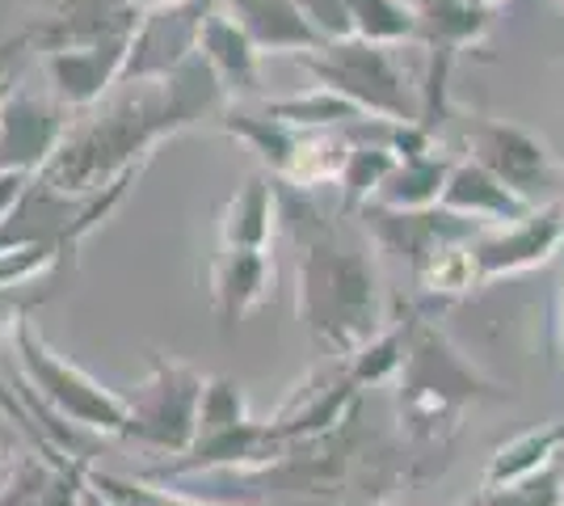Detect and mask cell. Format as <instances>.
<instances>
[{
  "mask_svg": "<svg viewBox=\"0 0 564 506\" xmlns=\"http://www.w3.org/2000/svg\"><path fill=\"white\" fill-rule=\"evenodd\" d=\"M249 422V397L245 388L236 385L232 376H207L203 385V401H198V427H194V439L215 431H228V427H240Z\"/></svg>",
  "mask_w": 564,
  "mask_h": 506,
  "instance_id": "32",
  "label": "cell"
},
{
  "mask_svg": "<svg viewBox=\"0 0 564 506\" xmlns=\"http://www.w3.org/2000/svg\"><path fill=\"white\" fill-rule=\"evenodd\" d=\"M219 9V0H182L165 9H148L131 34V51L122 64L118 85H140V80H161L182 60L198 51V30Z\"/></svg>",
  "mask_w": 564,
  "mask_h": 506,
  "instance_id": "11",
  "label": "cell"
},
{
  "mask_svg": "<svg viewBox=\"0 0 564 506\" xmlns=\"http://www.w3.org/2000/svg\"><path fill=\"white\" fill-rule=\"evenodd\" d=\"M547 337H552V359H556L564 376V283L556 291V300H552V313H547Z\"/></svg>",
  "mask_w": 564,
  "mask_h": 506,
  "instance_id": "37",
  "label": "cell"
},
{
  "mask_svg": "<svg viewBox=\"0 0 564 506\" xmlns=\"http://www.w3.org/2000/svg\"><path fill=\"white\" fill-rule=\"evenodd\" d=\"M51 4H55V0H51Z\"/></svg>",
  "mask_w": 564,
  "mask_h": 506,
  "instance_id": "45",
  "label": "cell"
},
{
  "mask_svg": "<svg viewBox=\"0 0 564 506\" xmlns=\"http://www.w3.org/2000/svg\"><path fill=\"white\" fill-rule=\"evenodd\" d=\"M561 4H564V0H561Z\"/></svg>",
  "mask_w": 564,
  "mask_h": 506,
  "instance_id": "46",
  "label": "cell"
},
{
  "mask_svg": "<svg viewBox=\"0 0 564 506\" xmlns=\"http://www.w3.org/2000/svg\"><path fill=\"white\" fill-rule=\"evenodd\" d=\"M564 456V422H547L535 431H522L514 439H506L501 448H494V456L485 464V477L480 489H501V485H514L531 473L547 469L552 460Z\"/></svg>",
  "mask_w": 564,
  "mask_h": 506,
  "instance_id": "21",
  "label": "cell"
},
{
  "mask_svg": "<svg viewBox=\"0 0 564 506\" xmlns=\"http://www.w3.org/2000/svg\"><path fill=\"white\" fill-rule=\"evenodd\" d=\"M464 4H468V9H476V13H489V18H494L506 0H464Z\"/></svg>",
  "mask_w": 564,
  "mask_h": 506,
  "instance_id": "40",
  "label": "cell"
},
{
  "mask_svg": "<svg viewBox=\"0 0 564 506\" xmlns=\"http://www.w3.org/2000/svg\"><path fill=\"white\" fill-rule=\"evenodd\" d=\"M561 106H564V89H561Z\"/></svg>",
  "mask_w": 564,
  "mask_h": 506,
  "instance_id": "44",
  "label": "cell"
},
{
  "mask_svg": "<svg viewBox=\"0 0 564 506\" xmlns=\"http://www.w3.org/2000/svg\"><path fill=\"white\" fill-rule=\"evenodd\" d=\"M451 173V161L430 152V157H413V161H397V169L383 177V186L371 203L392 207V212H425L438 207L443 198V182Z\"/></svg>",
  "mask_w": 564,
  "mask_h": 506,
  "instance_id": "23",
  "label": "cell"
},
{
  "mask_svg": "<svg viewBox=\"0 0 564 506\" xmlns=\"http://www.w3.org/2000/svg\"><path fill=\"white\" fill-rule=\"evenodd\" d=\"M198 55L212 64V73L219 76L228 101H245L258 97L261 89V51L249 43V34L224 13L215 9L212 18L198 30Z\"/></svg>",
  "mask_w": 564,
  "mask_h": 506,
  "instance_id": "19",
  "label": "cell"
},
{
  "mask_svg": "<svg viewBox=\"0 0 564 506\" xmlns=\"http://www.w3.org/2000/svg\"><path fill=\"white\" fill-rule=\"evenodd\" d=\"M476 237V233H471ZM471 237H459V241H443L425 254L422 262L413 266V283L430 295V300H459V295H471L480 288L476 283V262H471Z\"/></svg>",
  "mask_w": 564,
  "mask_h": 506,
  "instance_id": "24",
  "label": "cell"
},
{
  "mask_svg": "<svg viewBox=\"0 0 564 506\" xmlns=\"http://www.w3.org/2000/svg\"><path fill=\"white\" fill-rule=\"evenodd\" d=\"M228 110V94L212 73V64L194 51L161 80L122 85L89 119L68 122L59 148L34 177L68 198H94L110 191L118 177L148 165L156 144L189 131L194 122L219 119Z\"/></svg>",
  "mask_w": 564,
  "mask_h": 506,
  "instance_id": "1",
  "label": "cell"
},
{
  "mask_svg": "<svg viewBox=\"0 0 564 506\" xmlns=\"http://www.w3.org/2000/svg\"><path fill=\"white\" fill-rule=\"evenodd\" d=\"M350 136L346 131H300V144L295 157L282 177V186H295V191H312V186H329L337 182V173L346 165V152H350Z\"/></svg>",
  "mask_w": 564,
  "mask_h": 506,
  "instance_id": "25",
  "label": "cell"
},
{
  "mask_svg": "<svg viewBox=\"0 0 564 506\" xmlns=\"http://www.w3.org/2000/svg\"><path fill=\"white\" fill-rule=\"evenodd\" d=\"M85 482L106 506H224V503H203L189 498L182 489H165L161 482H143V477H115V473H97L89 464Z\"/></svg>",
  "mask_w": 564,
  "mask_h": 506,
  "instance_id": "30",
  "label": "cell"
},
{
  "mask_svg": "<svg viewBox=\"0 0 564 506\" xmlns=\"http://www.w3.org/2000/svg\"><path fill=\"white\" fill-rule=\"evenodd\" d=\"M13 452H18V443H13V434L0 431V473L9 469V460H13Z\"/></svg>",
  "mask_w": 564,
  "mask_h": 506,
  "instance_id": "39",
  "label": "cell"
},
{
  "mask_svg": "<svg viewBox=\"0 0 564 506\" xmlns=\"http://www.w3.org/2000/svg\"><path fill=\"white\" fill-rule=\"evenodd\" d=\"M13 346H18V359H22L25 385L34 388V397L51 413H59L64 422L80 427V431L115 434V439L122 434V427H127V397H118L106 385H97L85 367H76L72 359L55 355L30 316L18 321Z\"/></svg>",
  "mask_w": 564,
  "mask_h": 506,
  "instance_id": "5",
  "label": "cell"
},
{
  "mask_svg": "<svg viewBox=\"0 0 564 506\" xmlns=\"http://www.w3.org/2000/svg\"><path fill=\"white\" fill-rule=\"evenodd\" d=\"M417 309H404L397 321H388L367 346H358L346 363V376H350L358 388H376L397 380L400 363H404V346H409V325H413Z\"/></svg>",
  "mask_w": 564,
  "mask_h": 506,
  "instance_id": "26",
  "label": "cell"
},
{
  "mask_svg": "<svg viewBox=\"0 0 564 506\" xmlns=\"http://www.w3.org/2000/svg\"><path fill=\"white\" fill-rule=\"evenodd\" d=\"M43 300H51V291H30V283L22 288H0V330H18V321L34 313Z\"/></svg>",
  "mask_w": 564,
  "mask_h": 506,
  "instance_id": "36",
  "label": "cell"
},
{
  "mask_svg": "<svg viewBox=\"0 0 564 506\" xmlns=\"http://www.w3.org/2000/svg\"><path fill=\"white\" fill-rule=\"evenodd\" d=\"M219 131L253 148L261 161H265V169H270V177H282V173H286L291 157H295V144H300V127L274 119L270 110H240V106H228V110L219 115Z\"/></svg>",
  "mask_w": 564,
  "mask_h": 506,
  "instance_id": "22",
  "label": "cell"
},
{
  "mask_svg": "<svg viewBox=\"0 0 564 506\" xmlns=\"http://www.w3.org/2000/svg\"><path fill=\"white\" fill-rule=\"evenodd\" d=\"M265 110H270L274 119L300 127V131H346V127L367 119L358 106H350L346 97H337L333 89H325V85H316V89H307V94H300V97L270 101Z\"/></svg>",
  "mask_w": 564,
  "mask_h": 506,
  "instance_id": "27",
  "label": "cell"
},
{
  "mask_svg": "<svg viewBox=\"0 0 564 506\" xmlns=\"http://www.w3.org/2000/svg\"><path fill=\"white\" fill-rule=\"evenodd\" d=\"M464 144H468V157L476 165L489 169L497 182H506L531 207H540V198L547 191H561V169L552 161L547 144L540 136H531L527 127H518V122L476 119L464 131Z\"/></svg>",
  "mask_w": 564,
  "mask_h": 506,
  "instance_id": "10",
  "label": "cell"
},
{
  "mask_svg": "<svg viewBox=\"0 0 564 506\" xmlns=\"http://www.w3.org/2000/svg\"><path fill=\"white\" fill-rule=\"evenodd\" d=\"M245 482L253 489H295L316 503L346 498L341 506H371L397 482H409V448L362 422V406H354L333 431L291 443L279 464Z\"/></svg>",
  "mask_w": 564,
  "mask_h": 506,
  "instance_id": "4",
  "label": "cell"
},
{
  "mask_svg": "<svg viewBox=\"0 0 564 506\" xmlns=\"http://www.w3.org/2000/svg\"><path fill=\"white\" fill-rule=\"evenodd\" d=\"M203 385L207 376L198 367L169 359V355H152V372L127 397V427L118 439L140 443L161 456H182L194 443Z\"/></svg>",
  "mask_w": 564,
  "mask_h": 506,
  "instance_id": "7",
  "label": "cell"
},
{
  "mask_svg": "<svg viewBox=\"0 0 564 506\" xmlns=\"http://www.w3.org/2000/svg\"><path fill=\"white\" fill-rule=\"evenodd\" d=\"M143 9L131 0H55V13L43 22H30V51H64V47H97L131 39Z\"/></svg>",
  "mask_w": 564,
  "mask_h": 506,
  "instance_id": "13",
  "label": "cell"
},
{
  "mask_svg": "<svg viewBox=\"0 0 564 506\" xmlns=\"http://www.w3.org/2000/svg\"><path fill=\"white\" fill-rule=\"evenodd\" d=\"M127 51H131V39L97 43V47L43 51V73L51 80V97L64 110H94L110 89H118Z\"/></svg>",
  "mask_w": 564,
  "mask_h": 506,
  "instance_id": "14",
  "label": "cell"
},
{
  "mask_svg": "<svg viewBox=\"0 0 564 506\" xmlns=\"http://www.w3.org/2000/svg\"><path fill=\"white\" fill-rule=\"evenodd\" d=\"M274 288L270 249H219L207 258V300L224 334H232L245 316L265 304Z\"/></svg>",
  "mask_w": 564,
  "mask_h": 506,
  "instance_id": "15",
  "label": "cell"
},
{
  "mask_svg": "<svg viewBox=\"0 0 564 506\" xmlns=\"http://www.w3.org/2000/svg\"><path fill=\"white\" fill-rule=\"evenodd\" d=\"M85 473H89V460L64 456L39 506H85V489H89V485H85Z\"/></svg>",
  "mask_w": 564,
  "mask_h": 506,
  "instance_id": "35",
  "label": "cell"
},
{
  "mask_svg": "<svg viewBox=\"0 0 564 506\" xmlns=\"http://www.w3.org/2000/svg\"><path fill=\"white\" fill-rule=\"evenodd\" d=\"M300 68L316 76V85H325L337 97H346L350 106H358L367 119H417V97L409 94V80H404V73H400V64L392 60L388 47L362 43V39L325 43V47L300 55Z\"/></svg>",
  "mask_w": 564,
  "mask_h": 506,
  "instance_id": "6",
  "label": "cell"
},
{
  "mask_svg": "<svg viewBox=\"0 0 564 506\" xmlns=\"http://www.w3.org/2000/svg\"><path fill=\"white\" fill-rule=\"evenodd\" d=\"M354 39L376 47H400L417 43V18L409 0H350Z\"/></svg>",
  "mask_w": 564,
  "mask_h": 506,
  "instance_id": "29",
  "label": "cell"
},
{
  "mask_svg": "<svg viewBox=\"0 0 564 506\" xmlns=\"http://www.w3.org/2000/svg\"><path fill=\"white\" fill-rule=\"evenodd\" d=\"M9 85H13V80H9ZM9 85H4V89H9ZM4 89H0V97H4Z\"/></svg>",
  "mask_w": 564,
  "mask_h": 506,
  "instance_id": "43",
  "label": "cell"
},
{
  "mask_svg": "<svg viewBox=\"0 0 564 506\" xmlns=\"http://www.w3.org/2000/svg\"><path fill=\"white\" fill-rule=\"evenodd\" d=\"M471 262H476V283L489 288L497 279H514L527 270L547 266L564 245V198H547L531 207L522 219L480 228L471 237Z\"/></svg>",
  "mask_w": 564,
  "mask_h": 506,
  "instance_id": "9",
  "label": "cell"
},
{
  "mask_svg": "<svg viewBox=\"0 0 564 506\" xmlns=\"http://www.w3.org/2000/svg\"><path fill=\"white\" fill-rule=\"evenodd\" d=\"M131 4H135V9H143V13H148V9H165V4H182V0H131Z\"/></svg>",
  "mask_w": 564,
  "mask_h": 506,
  "instance_id": "41",
  "label": "cell"
},
{
  "mask_svg": "<svg viewBox=\"0 0 564 506\" xmlns=\"http://www.w3.org/2000/svg\"><path fill=\"white\" fill-rule=\"evenodd\" d=\"M397 169V152L388 144H350L346 165L337 173V191H341V212L358 216L371 198L379 194L383 177Z\"/></svg>",
  "mask_w": 564,
  "mask_h": 506,
  "instance_id": "28",
  "label": "cell"
},
{
  "mask_svg": "<svg viewBox=\"0 0 564 506\" xmlns=\"http://www.w3.org/2000/svg\"><path fill=\"white\" fill-rule=\"evenodd\" d=\"M279 224L300 249L295 266V313L329 355L350 359L358 346L388 325L379 270L367 245L337 241L333 219L307 198V191L279 182Z\"/></svg>",
  "mask_w": 564,
  "mask_h": 506,
  "instance_id": "2",
  "label": "cell"
},
{
  "mask_svg": "<svg viewBox=\"0 0 564 506\" xmlns=\"http://www.w3.org/2000/svg\"><path fill=\"white\" fill-rule=\"evenodd\" d=\"M476 506H564V456L501 489H480Z\"/></svg>",
  "mask_w": 564,
  "mask_h": 506,
  "instance_id": "33",
  "label": "cell"
},
{
  "mask_svg": "<svg viewBox=\"0 0 564 506\" xmlns=\"http://www.w3.org/2000/svg\"><path fill=\"white\" fill-rule=\"evenodd\" d=\"M510 397L514 392L489 380L443 325L422 313L413 316L397 372V422L409 448V482H434L447 469L471 406Z\"/></svg>",
  "mask_w": 564,
  "mask_h": 506,
  "instance_id": "3",
  "label": "cell"
},
{
  "mask_svg": "<svg viewBox=\"0 0 564 506\" xmlns=\"http://www.w3.org/2000/svg\"><path fill=\"white\" fill-rule=\"evenodd\" d=\"M22 51H30V34H25V30L0 43V89L13 80V64H18V55H22Z\"/></svg>",
  "mask_w": 564,
  "mask_h": 506,
  "instance_id": "38",
  "label": "cell"
},
{
  "mask_svg": "<svg viewBox=\"0 0 564 506\" xmlns=\"http://www.w3.org/2000/svg\"><path fill=\"white\" fill-rule=\"evenodd\" d=\"M358 216H362V224H367L371 241H376L383 254L400 258L409 270L422 262L434 245L459 241V237L480 233V224H471V219H464V216H451V212H443V207H425V212H392V207L367 203Z\"/></svg>",
  "mask_w": 564,
  "mask_h": 506,
  "instance_id": "16",
  "label": "cell"
},
{
  "mask_svg": "<svg viewBox=\"0 0 564 506\" xmlns=\"http://www.w3.org/2000/svg\"><path fill=\"white\" fill-rule=\"evenodd\" d=\"M371 506H383V503H371ZM455 506H476V498H471V503H455Z\"/></svg>",
  "mask_w": 564,
  "mask_h": 506,
  "instance_id": "42",
  "label": "cell"
},
{
  "mask_svg": "<svg viewBox=\"0 0 564 506\" xmlns=\"http://www.w3.org/2000/svg\"><path fill=\"white\" fill-rule=\"evenodd\" d=\"M295 4L321 43H350L354 39L350 0H295Z\"/></svg>",
  "mask_w": 564,
  "mask_h": 506,
  "instance_id": "34",
  "label": "cell"
},
{
  "mask_svg": "<svg viewBox=\"0 0 564 506\" xmlns=\"http://www.w3.org/2000/svg\"><path fill=\"white\" fill-rule=\"evenodd\" d=\"M68 452H43V456H18L0 473V506H39L47 494L59 460Z\"/></svg>",
  "mask_w": 564,
  "mask_h": 506,
  "instance_id": "31",
  "label": "cell"
},
{
  "mask_svg": "<svg viewBox=\"0 0 564 506\" xmlns=\"http://www.w3.org/2000/svg\"><path fill=\"white\" fill-rule=\"evenodd\" d=\"M438 207L451 212V216H464L480 228H494V224H510V219H522L531 212L527 198H518L506 182H497L485 165H476L471 157L464 161H451V173L443 182V198Z\"/></svg>",
  "mask_w": 564,
  "mask_h": 506,
  "instance_id": "17",
  "label": "cell"
},
{
  "mask_svg": "<svg viewBox=\"0 0 564 506\" xmlns=\"http://www.w3.org/2000/svg\"><path fill=\"white\" fill-rule=\"evenodd\" d=\"M279 228V182L270 173H249L219 212V241L228 249H270Z\"/></svg>",
  "mask_w": 564,
  "mask_h": 506,
  "instance_id": "20",
  "label": "cell"
},
{
  "mask_svg": "<svg viewBox=\"0 0 564 506\" xmlns=\"http://www.w3.org/2000/svg\"><path fill=\"white\" fill-rule=\"evenodd\" d=\"M68 122V110L55 97H34L9 85L0 97V177L4 173L34 177L59 148Z\"/></svg>",
  "mask_w": 564,
  "mask_h": 506,
  "instance_id": "12",
  "label": "cell"
},
{
  "mask_svg": "<svg viewBox=\"0 0 564 506\" xmlns=\"http://www.w3.org/2000/svg\"><path fill=\"white\" fill-rule=\"evenodd\" d=\"M219 9L249 34V43L261 55H286V51L307 55V51L325 47L304 22L295 0H219Z\"/></svg>",
  "mask_w": 564,
  "mask_h": 506,
  "instance_id": "18",
  "label": "cell"
},
{
  "mask_svg": "<svg viewBox=\"0 0 564 506\" xmlns=\"http://www.w3.org/2000/svg\"><path fill=\"white\" fill-rule=\"evenodd\" d=\"M409 4H413V18H417V43L430 55L425 85L417 94V119L434 131L447 119V80L459 51L480 43L489 34L494 18L468 9L464 0H409Z\"/></svg>",
  "mask_w": 564,
  "mask_h": 506,
  "instance_id": "8",
  "label": "cell"
}]
</instances>
